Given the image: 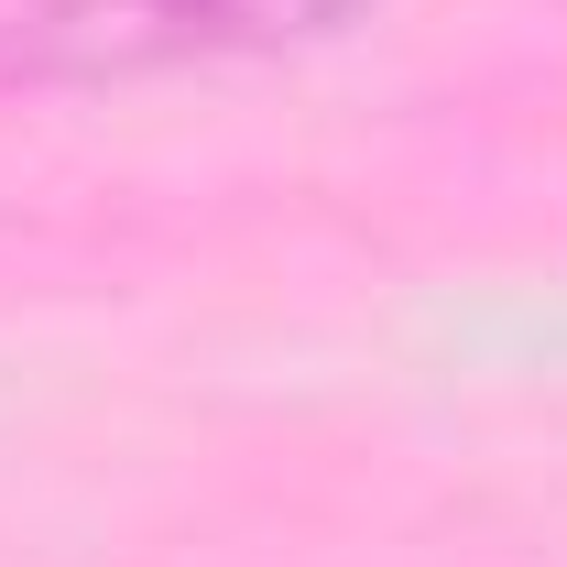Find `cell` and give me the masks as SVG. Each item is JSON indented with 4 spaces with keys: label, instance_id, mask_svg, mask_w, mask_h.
<instances>
[{
    "label": "cell",
    "instance_id": "cell-1",
    "mask_svg": "<svg viewBox=\"0 0 567 567\" xmlns=\"http://www.w3.org/2000/svg\"><path fill=\"white\" fill-rule=\"evenodd\" d=\"M382 0H33L0 33V76H142V66H208V55H284L371 22Z\"/></svg>",
    "mask_w": 567,
    "mask_h": 567
}]
</instances>
